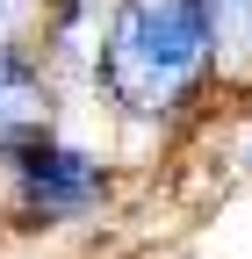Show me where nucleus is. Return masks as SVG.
Instances as JSON below:
<instances>
[{"label": "nucleus", "mask_w": 252, "mask_h": 259, "mask_svg": "<svg viewBox=\"0 0 252 259\" xmlns=\"http://www.w3.org/2000/svg\"><path fill=\"white\" fill-rule=\"evenodd\" d=\"M115 202V166L108 151H94L65 130H51L44 144L15 151L0 166V209H8V231L22 238H58V231H79Z\"/></svg>", "instance_id": "nucleus-2"}, {"label": "nucleus", "mask_w": 252, "mask_h": 259, "mask_svg": "<svg viewBox=\"0 0 252 259\" xmlns=\"http://www.w3.org/2000/svg\"><path fill=\"white\" fill-rule=\"evenodd\" d=\"M216 87H252V0H202Z\"/></svg>", "instance_id": "nucleus-4"}, {"label": "nucleus", "mask_w": 252, "mask_h": 259, "mask_svg": "<svg viewBox=\"0 0 252 259\" xmlns=\"http://www.w3.org/2000/svg\"><path fill=\"white\" fill-rule=\"evenodd\" d=\"M58 101H65V94H58V72L44 58L0 65V166L58 130Z\"/></svg>", "instance_id": "nucleus-3"}, {"label": "nucleus", "mask_w": 252, "mask_h": 259, "mask_svg": "<svg viewBox=\"0 0 252 259\" xmlns=\"http://www.w3.org/2000/svg\"><path fill=\"white\" fill-rule=\"evenodd\" d=\"M87 79L115 122L144 130V137L180 130L216 87L202 0H115L101 15Z\"/></svg>", "instance_id": "nucleus-1"}, {"label": "nucleus", "mask_w": 252, "mask_h": 259, "mask_svg": "<svg viewBox=\"0 0 252 259\" xmlns=\"http://www.w3.org/2000/svg\"><path fill=\"white\" fill-rule=\"evenodd\" d=\"M44 0H0V65L44 58Z\"/></svg>", "instance_id": "nucleus-5"}]
</instances>
